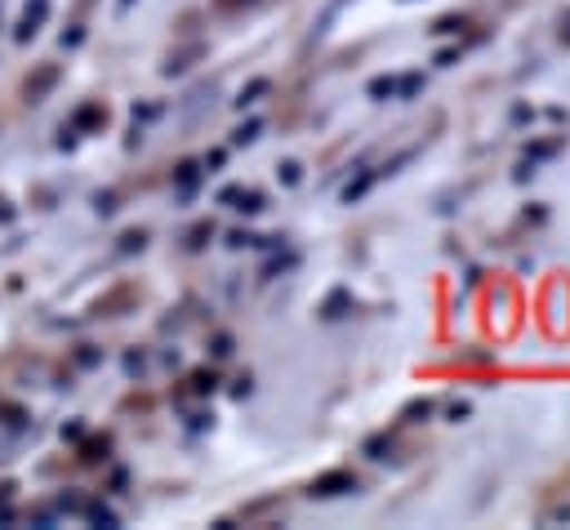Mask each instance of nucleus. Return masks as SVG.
I'll use <instances>...</instances> for the list:
<instances>
[{
	"mask_svg": "<svg viewBox=\"0 0 570 530\" xmlns=\"http://www.w3.org/2000/svg\"><path fill=\"white\" fill-rule=\"evenodd\" d=\"M352 490H356V477L343 472V468H334V472H321L307 494H312V499H338V494H352Z\"/></svg>",
	"mask_w": 570,
	"mask_h": 530,
	"instance_id": "1",
	"label": "nucleus"
},
{
	"mask_svg": "<svg viewBox=\"0 0 570 530\" xmlns=\"http://www.w3.org/2000/svg\"><path fill=\"white\" fill-rule=\"evenodd\" d=\"M370 183H374V169H361V174H356V178H352V183L343 187V200H347V205H352V200H361Z\"/></svg>",
	"mask_w": 570,
	"mask_h": 530,
	"instance_id": "5",
	"label": "nucleus"
},
{
	"mask_svg": "<svg viewBox=\"0 0 570 530\" xmlns=\"http://www.w3.org/2000/svg\"><path fill=\"white\" fill-rule=\"evenodd\" d=\"M45 13H49V0H36V4H27V13H22V27H18V40H27Z\"/></svg>",
	"mask_w": 570,
	"mask_h": 530,
	"instance_id": "2",
	"label": "nucleus"
},
{
	"mask_svg": "<svg viewBox=\"0 0 570 530\" xmlns=\"http://www.w3.org/2000/svg\"><path fill=\"white\" fill-rule=\"evenodd\" d=\"M423 89V71H410L405 80H396V98H414Z\"/></svg>",
	"mask_w": 570,
	"mask_h": 530,
	"instance_id": "10",
	"label": "nucleus"
},
{
	"mask_svg": "<svg viewBox=\"0 0 570 530\" xmlns=\"http://www.w3.org/2000/svg\"><path fill=\"white\" fill-rule=\"evenodd\" d=\"M347 303H352V298H347V289H334V294H330V303H325V316H330V321H334V316H343V307H347Z\"/></svg>",
	"mask_w": 570,
	"mask_h": 530,
	"instance_id": "15",
	"label": "nucleus"
},
{
	"mask_svg": "<svg viewBox=\"0 0 570 530\" xmlns=\"http://www.w3.org/2000/svg\"><path fill=\"white\" fill-rule=\"evenodd\" d=\"M209 352H214V356H232V338H227V334H214Z\"/></svg>",
	"mask_w": 570,
	"mask_h": 530,
	"instance_id": "19",
	"label": "nucleus"
},
{
	"mask_svg": "<svg viewBox=\"0 0 570 530\" xmlns=\"http://www.w3.org/2000/svg\"><path fill=\"white\" fill-rule=\"evenodd\" d=\"M476 285H481V267H468L463 272V289H476Z\"/></svg>",
	"mask_w": 570,
	"mask_h": 530,
	"instance_id": "24",
	"label": "nucleus"
},
{
	"mask_svg": "<svg viewBox=\"0 0 570 530\" xmlns=\"http://www.w3.org/2000/svg\"><path fill=\"white\" fill-rule=\"evenodd\" d=\"M459 361L463 365H485V361H494V352H459Z\"/></svg>",
	"mask_w": 570,
	"mask_h": 530,
	"instance_id": "20",
	"label": "nucleus"
},
{
	"mask_svg": "<svg viewBox=\"0 0 570 530\" xmlns=\"http://www.w3.org/2000/svg\"><path fill=\"white\" fill-rule=\"evenodd\" d=\"M267 89H272V80H267V76H258V80H249V85H245V89L236 94V107H249V102H258V98H263Z\"/></svg>",
	"mask_w": 570,
	"mask_h": 530,
	"instance_id": "4",
	"label": "nucleus"
},
{
	"mask_svg": "<svg viewBox=\"0 0 570 530\" xmlns=\"http://www.w3.org/2000/svg\"><path fill=\"white\" fill-rule=\"evenodd\" d=\"M463 27H468V18H463V13H445V18H436L428 31H432V36H459Z\"/></svg>",
	"mask_w": 570,
	"mask_h": 530,
	"instance_id": "3",
	"label": "nucleus"
},
{
	"mask_svg": "<svg viewBox=\"0 0 570 530\" xmlns=\"http://www.w3.org/2000/svg\"><path fill=\"white\" fill-rule=\"evenodd\" d=\"M258 134H263V120H245V125H240V129L232 134V143H236V147H249V143H254Z\"/></svg>",
	"mask_w": 570,
	"mask_h": 530,
	"instance_id": "9",
	"label": "nucleus"
},
{
	"mask_svg": "<svg viewBox=\"0 0 570 530\" xmlns=\"http://www.w3.org/2000/svg\"><path fill=\"white\" fill-rule=\"evenodd\" d=\"M370 98H379V102H383V98H396V80H392V76H374V80H370Z\"/></svg>",
	"mask_w": 570,
	"mask_h": 530,
	"instance_id": "8",
	"label": "nucleus"
},
{
	"mask_svg": "<svg viewBox=\"0 0 570 530\" xmlns=\"http://www.w3.org/2000/svg\"><path fill=\"white\" fill-rule=\"evenodd\" d=\"M561 45L570 49V13H561Z\"/></svg>",
	"mask_w": 570,
	"mask_h": 530,
	"instance_id": "26",
	"label": "nucleus"
},
{
	"mask_svg": "<svg viewBox=\"0 0 570 530\" xmlns=\"http://www.w3.org/2000/svg\"><path fill=\"white\" fill-rule=\"evenodd\" d=\"M468 414H472V401H454V405H450V419H454V423H463Z\"/></svg>",
	"mask_w": 570,
	"mask_h": 530,
	"instance_id": "23",
	"label": "nucleus"
},
{
	"mask_svg": "<svg viewBox=\"0 0 570 530\" xmlns=\"http://www.w3.org/2000/svg\"><path fill=\"white\" fill-rule=\"evenodd\" d=\"M232 205H236L240 214H263V205H267V200H263V192H236V200H232Z\"/></svg>",
	"mask_w": 570,
	"mask_h": 530,
	"instance_id": "6",
	"label": "nucleus"
},
{
	"mask_svg": "<svg viewBox=\"0 0 570 530\" xmlns=\"http://www.w3.org/2000/svg\"><path fill=\"white\" fill-rule=\"evenodd\" d=\"M89 517H94V521H102V526H116V512H111V508H102V503H94V508H89Z\"/></svg>",
	"mask_w": 570,
	"mask_h": 530,
	"instance_id": "21",
	"label": "nucleus"
},
{
	"mask_svg": "<svg viewBox=\"0 0 570 530\" xmlns=\"http://www.w3.org/2000/svg\"><path fill=\"white\" fill-rule=\"evenodd\" d=\"M512 178H517V183H530V178H534V160L525 156V160H521V165L512 169Z\"/></svg>",
	"mask_w": 570,
	"mask_h": 530,
	"instance_id": "18",
	"label": "nucleus"
},
{
	"mask_svg": "<svg viewBox=\"0 0 570 530\" xmlns=\"http://www.w3.org/2000/svg\"><path fill=\"white\" fill-rule=\"evenodd\" d=\"M214 383H218V379H214V374H205V370H200V374H196V392H214Z\"/></svg>",
	"mask_w": 570,
	"mask_h": 530,
	"instance_id": "25",
	"label": "nucleus"
},
{
	"mask_svg": "<svg viewBox=\"0 0 570 530\" xmlns=\"http://www.w3.org/2000/svg\"><path fill=\"white\" fill-rule=\"evenodd\" d=\"M525 120H534V111L525 102H512V125H525Z\"/></svg>",
	"mask_w": 570,
	"mask_h": 530,
	"instance_id": "22",
	"label": "nucleus"
},
{
	"mask_svg": "<svg viewBox=\"0 0 570 530\" xmlns=\"http://www.w3.org/2000/svg\"><path fill=\"white\" fill-rule=\"evenodd\" d=\"M209 236H214V223H196V227H191V236H187V245H191V249H200Z\"/></svg>",
	"mask_w": 570,
	"mask_h": 530,
	"instance_id": "16",
	"label": "nucleus"
},
{
	"mask_svg": "<svg viewBox=\"0 0 570 530\" xmlns=\"http://www.w3.org/2000/svg\"><path fill=\"white\" fill-rule=\"evenodd\" d=\"M223 4H249V0H223Z\"/></svg>",
	"mask_w": 570,
	"mask_h": 530,
	"instance_id": "27",
	"label": "nucleus"
},
{
	"mask_svg": "<svg viewBox=\"0 0 570 530\" xmlns=\"http://www.w3.org/2000/svg\"><path fill=\"white\" fill-rule=\"evenodd\" d=\"M525 156L530 160H548V156H557V143L548 138V143H525Z\"/></svg>",
	"mask_w": 570,
	"mask_h": 530,
	"instance_id": "13",
	"label": "nucleus"
},
{
	"mask_svg": "<svg viewBox=\"0 0 570 530\" xmlns=\"http://www.w3.org/2000/svg\"><path fill=\"white\" fill-rule=\"evenodd\" d=\"M436 67H454L459 62V45H445V49H436V58H432Z\"/></svg>",
	"mask_w": 570,
	"mask_h": 530,
	"instance_id": "17",
	"label": "nucleus"
},
{
	"mask_svg": "<svg viewBox=\"0 0 570 530\" xmlns=\"http://www.w3.org/2000/svg\"><path fill=\"white\" fill-rule=\"evenodd\" d=\"M383 450H392V432H379V436L365 441V454L370 459H383Z\"/></svg>",
	"mask_w": 570,
	"mask_h": 530,
	"instance_id": "12",
	"label": "nucleus"
},
{
	"mask_svg": "<svg viewBox=\"0 0 570 530\" xmlns=\"http://www.w3.org/2000/svg\"><path fill=\"white\" fill-rule=\"evenodd\" d=\"M276 174H281V183H285V187H298V183H303V165H298V160H281V169H276Z\"/></svg>",
	"mask_w": 570,
	"mask_h": 530,
	"instance_id": "11",
	"label": "nucleus"
},
{
	"mask_svg": "<svg viewBox=\"0 0 570 530\" xmlns=\"http://www.w3.org/2000/svg\"><path fill=\"white\" fill-rule=\"evenodd\" d=\"M432 410H436V401H432V396H419V401L405 405V423H423Z\"/></svg>",
	"mask_w": 570,
	"mask_h": 530,
	"instance_id": "7",
	"label": "nucleus"
},
{
	"mask_svg": "<svg viewBox=\"0 0 570 530\" xmlns=\"http://www.w3.org/2000/svg\"><path fill=\"white\" fill-rule=\"evenodd\" d=\"M196 178H200V165H191V160H187V165H178V187H183V192H191V187H196Z\"/></svg>",
	"mask_w": 570,
	"mask_h": 530,
	"instance_id": "14",
	"label": "nucleus"
}]
</instances>
